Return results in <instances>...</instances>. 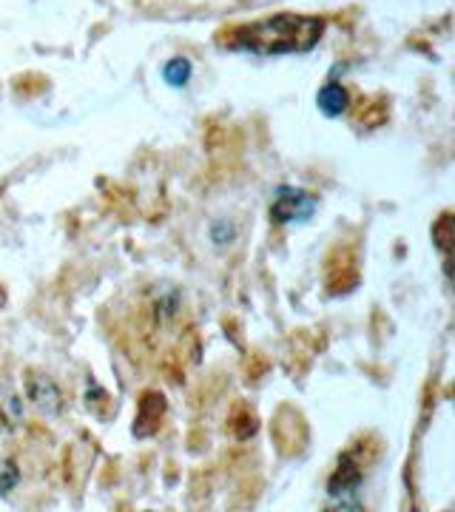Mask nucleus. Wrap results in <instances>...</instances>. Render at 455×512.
Instances as JSON below:
<instances>
[{
	"label": "nucleus",
	"instance_id": "f257e3e1",
	"mask_svg": "<svg viewBox=\"0 0 455 512\" xmlns=\"http://www.w3.org/2000/svg\"><path fill=\"white\" fill-rule=\"evenodd\" d=\"M322 32H325V23L319 18L273 15L242 29L237 35V46L259 52V55H293V52H310L319 43Z\"/></svg>",
	"mask_w": 455,
	"mask_h": 512
},
{
	"label": "nucleus",
	"instance_id": "f03ea898",
	"mask_svg": "<svg viewBox=\"0 0 455 512\" xmlns=\"http://www.w3.org/2000/svg\"><path fill=\"white\" fill-rule=\"evenodd\" d=\"M359 484H362V473L359 467L350 461V458H342L336 476L330 478V501L325 512H364L362 501H359Z\"/></svg>",
	"mask_w": 455,
	"mask_h": 512
},
{
	"label": "nucleus",
	"instance_id": "7ed1b4c3",
	"mask_svg": "<svg viewBox=\"0 0 455 512\" xmlns=\"http://www.w3.org/2000/svg\"><path fill=\"white\" fill-rule=\"evenodd\" d=\"M313 208H316V200L308 197V194H302V191H296V188H279V194H276V202H273V220L279 222H302L308 220L310 214H313Z\"/></svg>",
	"mask_w": 455,
	"mask_h": 512
},
{
	"label": "nucleus",
	"instance_id": "20e7f679",
	"mask_svg": "<svg viewBox=\"0 0 455 512\" xmlns=\"http://www.w3.org/2000/svg\"><path fill=\"white\" fill-rule=\"evenodd\" d=\"M26 387H29V399L35 402L37 410H43L46 416H55L57 410H60L63 396H60V390H57L52 379H46V376H29Z\"/></svg>",
	"mask_w": 455,
	"mask_h": 512
},
{
	"label": "nucleus",
	"instance_id": "39448f33",
	"mask_svg": "<svg viewBox=\"0 0 455 512\" xmlns=\"http://www.w3.org/2000/svg\"><path fill=\"white\" fill-rule=\"evenodd\" d=\"M319 109L325 111L328 117H339L347 111V92L339 83H328L322 92H319Z\"/></svg>",
	"mask_w": 455,
	"mask_h": 512
},
{
	"label": "nucleus",
	"instance_id": "423d86ee",
	"mask_svg": "<svg viewBox=\"0 0 455 512\" xmlns=\"http://www.w3.org/2000/svg\"><path fill=\"white\" fill-rule=\"evenodd\" d=\"M188 77H191V63H188V60H182V57H174V60L165 66V80H168L171 86H182V83H188Z\"/></svg>",
	"mask_w": 455,
	"mask_h": 512
}]
</instances>
